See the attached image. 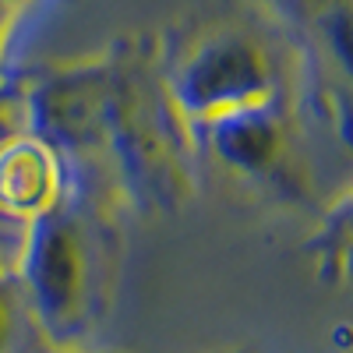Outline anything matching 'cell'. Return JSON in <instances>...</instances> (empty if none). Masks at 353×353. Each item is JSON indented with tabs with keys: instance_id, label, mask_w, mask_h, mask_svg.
<instances>
[{
	"instance_id": "6da1fadb",
	"label": "cell",
	"mask_w": 353,
	"mask_h": 353,
	"mask_svg": "<svg viewBox=\"0 0 353 353\" xmlns=\"http://www.w3.org/2000/svg\"><path fill=\"white\" fill-rule=\"evenodd\" d=\"M21 131L96 176L131 216H176L201 188L191 128L163 74V36L134 32L11 81Z\"/></svg>"
},
{
	"instance_id": "7a4b0ae2",
	"label": "cell",
	"mask_w": 353,
	"mask_h": 353,
	"mask_svg": "<svg viewBox=\"0 0 353 353\" xmlns=\"http://www.w3.org/2000/svg\"><path fill=\"white\" fill-rule=\"evenodd\" d=\"M124 201L74 166L64 198L21 226L11 272L32 329L53 353L85 350L106 321L128 254Z\"/></svg>"
},
{
	"instance_id": "3957f363",
	"label": "cell",
	"mask_w": 353,
	"mask_h": 353,
	"mask_svg": "<svg viewBox=\"0 0 353 353\" xmlns=\"http://www.w3.org/2000/svg\"><path fill=\"white\" fill-rule=\"evenodd\" d=\"M163 36V74L184 124H201L293 99L297 71L272 21L212 18Z\"/></svg>"
},
{
	"instance_id": "277c9868",
	"label": "cell",
	"mask_w": 353,
	"mask_h": 353,
	"mask_svg": "<svg viewBox=\"0 0 353 353\" xmlns=\"http://www.w3.org/2000/svg\"><path fill=\"white\" fill-rule=\"evenodd\" d=\"M311 124L301 99L254 106L191 131L201 166H216L261 205L276 209H314V170L307 149Z\"/></svg>"
},
{
	"instance_id": "5b68a950",
	"label": "cell",
	"mask_w": 353,
	"mask_h": 353,
	"mask_svg": "<svg viewBox=\"0 0 353 353\" xmlns=\"http://www.w3.org/2000/svg\"><path fill=\"white\" fill-rule=\"evenodd\" d=\"M290 46L307 124L353 156V0H258Z\"/></svg>"
},
{
	"instance_id": "8992f818",
	"label": "cell",
	"mask_w": 353,
	"mask_h": 353,
	"mask_svg": "<svg viewBox=\"0 0 353 353\" xmlns=\"http://www.w3.org/2000/svg\"><path fill=\"white\" fill-rule=\"evenodd\" d=\"M74 166L50 141L14 131L0 141V219L32 223L64 198Z\"/></svg>"
},
{
	"instance_id": "52a82bcc",
	"label": "cell",
	"mask_w": 353,
	"mask_h": 353,
	"mask_svg": "<svg viewBox=\"0 0 353 353\" xmlns=\"http://www.w3.org/2000/svg\"><path fill=\"white\" fill-rule=\"evenodd\" d=\"M314 279L329 290L353 286V188L318 212V226L304 241Z\"/></svg>"
},
{
	"instance_id": "ba28073f",
	"label": "cell",
	"mask_w": 353,
	"mask_h": 353,
	"mask_svg": "<svg viewBox=\"0 0 353 353\" xmlns=\"http://www.w3.org/2000/svg\"><path fill=\"white\" fill-rule=\"evenodd\" d=\"M32 325L28 321V311H25V301H21V290L14 283V272H11V261L0 254V353H11L21 329Z\"/></svg>"
},
{
	"instance_id": "9c48e42d",
	"label": "cell",
	"mask_w": 353,
	"mask_h": 353,
	"mask_svg": "<svg viewBox=\"0 0 353 353\" xmlns=\"http://www.w3.org/2000/svg\"><path fill=\"white\" fill-rule=\"evenodd\" d=\"M25 11L18 8H8V4H0V99H4L11 92V74H8V43H11V32H14V25Z\"/></svg>"
},
{
	"instance_id": "30bf717a",
	"label": "cell",
	"mask_w": 353,
	"mask_h": 353,
	"mask_svg": "<svg viewBox=\"0 0 353 353\" xmlns=\"http://www.w3.org/2000/svg\"><path fill=\"white\" fill-rule=\"evenodd\" d=\"M14 131H21V121H18V103L8 92L4 99H0V141H4L8 134H14Z\"/></svg>"
},
{
	"instance_id": "8fae6325",
	"label": "cell",
	"mask_w": 353,
	"mask_h": 353,
	"mask_svg": "<svg viewBox=\"0 0 353 353\" xmlns=\"http://www.w3.org/2000/svg\"><path fill=\"white\" fill-rule=\"evenodd\" d=\"M0 4H8V8H18V11H25L28 4H32V0H0Z\"/></svg>"
},
{
	"instance_id": "7c38bea8",
	"label": "cell",
	"mask_w": 353,
	"mask_h": 353,
	"mask_svg": "<svg viewBox=\"0 0 353 353\" xmlns=\"http://www.w3.org/2000/svg\"><path fill=\"white\" fill-rule=\"evenodd\" d=\"M223 353H258V350H251V346H237V350H223Z\"/></svg>"
},
{
	"instance_id": "4fadbf2b",
	"label": "cell",
	"mask_w": 353,
	"mask_h": 353,
	"mask_svg": "<svg viewBox=\"0 0 353 353\" xmlns=\"http://www.w3.org/2000/svg\"><path fill=\"white\" fill-rule=\"evenodd\" d=\"M64 353H88V350H64Z\"/></svg>"
}]
</instances>
